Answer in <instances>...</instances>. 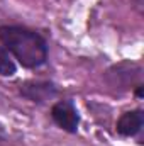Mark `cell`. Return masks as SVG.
I'll list each match as a JSON object with an SVG mask.
<instances>
[{
	"label": "cell",
	"mask_w": 144,
	"mask_h": 146,
	"mask_svg": "<svg viewBox=\"0 0 144 146\" xmlns=\"http://www.w3.org/2000/svg\"><path fill=\"white\" fill-rule=\"evenodd\" d=\"M0 39L3 46L26 68H37L48 58L46 41L34 31L19 26L0 27Z\"/></svg>",
	"instance_id": "6da1fadb"
},
{
	"label": "cell",
	"mask_w": 144,
	"mask_h": 146,
	"mask_svg": "<svg viewBox=\"0 0 144 146\" xmlns=\"http://www.w3.org/2000/svg\"><path fill=\"white\" fill-rule=\"evenodd\" d=\"M51 115L59 127H63L68 133H76L80 124V115L71 102H58L51 110Z\"/></svg>",
	"instance_id": "7a4b0ae2"
},
{
	"label": "cell",
	"mask_w": 144,
	"mask_h": 146,
	"mask_svg": "<svg viewBox=\"0 0 144 146\" xmlns=\"http://www.w3.org/2000/svg\"><path fill=\"white\" fill-rule=\"evenodd\" d=\"M20 94L34 102H44L49 97H53L56 94L54 87L51 83H44V82H29L20 85Z\"/></svg>",
	"instance_id": "3957f363"
},
{
	"label": "cell",
	"mask_w": 144,
	"mask_h": 146,
	"mask_svg": "<svg viewBox=\"0 0 144 146\" xmlns=\"http://www.w3.org/2000/svg\"><path fill=\"white\" fill-rule=\"evenodd\" d=\"M143 122H144V115L141 110L126 112L117 121V131L122 136H134V134H137L141 131Z\"/></svg>",
	"instance_id": "277c9868"
},
{
	"label": "cell",
	"mask_w": 144,
	"mask_h": 146,
	"mask_svg": "<svg viewBox=\"0 0 144 146\" xmlns=\"http://www.w3.org/2000/svg\"><path fill=\"white\" fill-rule=\"evenodd\" d=\"M14 73H15V65H14V61L10 60L9 53L0 46V75L10 76V75H14Z\"/></svg>",
	"instance_id": "5b68a950"
},
{
	"label": "cell",
	"mask_w": 144,
	"mask_h": 146,
	"mask_svg": "<svg viewBox=\"0 0 144 146\" xmlns=\"http://www.w3.org/2000/svg\"><path fill=\"white\" fill-rule=\"evenodd\" d=\"M137 95H139V97H143V87H139V88H137Z\"/></svg>",
	"instance_id": "8992f818"
},
{
	"label": "cell",
	"mask_w": 144,
	"mask_h": 146,
	"mask_svg": "<svg viewBox=\"0 0 144 146\" xmlns=\"http://www.w3.org/2000/svg\"><path fill=\"white\" fill-rule=\"evenodd\" d=\"M0 138H3V129H2V126H0Z\"/></svg>",
	"instance_id": "52a82bcc"
}]
</instances>
